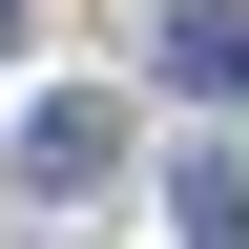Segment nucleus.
Here are the masks:
<instances>
[{"label":"nucleus","mask_w":249,"mask_h":249,"mask_svg":"<svg viewBox=\"0 0 249 249\" xmlns=\"http://www.w3.org/2000/svg\"><path fill=\"white\" fill-rule=\"evenodd\" d=\"M166 229H208V249L249 229V166H229V145H187V166H166Z\"/></svg>","instance_id":"7ed1b4c3"},{"label":"nucleus","mask_w":249,"mask_h":249,"mask_svg":"<svg viewBox=\"0 0 249 249\" xmlns=\"http://www.w3.org/2000/svg\"><path fill=\"white\" fill-rule=\"evenodd\" d=\"M104 145H124L104 104H42V124H21V187H104Z\"/></svg>","instance_id":"f03ea898"},{"label":"nucleus","mask_w":249,"mask_h":249,"mask_svg":"<svg viewBox=\"0 0 249 249\" xmlns=\"http://www.w3.org/2000/svg\"><path fill=\"white\" fill-rule=\"evenodd\" d=\"M0 42H21V0H0Z\"/></svg>","instance_id":"20e7f679"},{"label":"nucleus","mask_w":249,"mask_h":249,"mask_svg":"<svg viewBox=\"0 0 249 249\" xmlns=\"http://www.w3.org/2000/svg\"><path fill=\"white\" fill-rule=\"evenodd\" d=\"M166 83H187V104H249V21H229V0L166 21Z\"/></svg>","instance_id":"f257e3e1"}]
</instances>
